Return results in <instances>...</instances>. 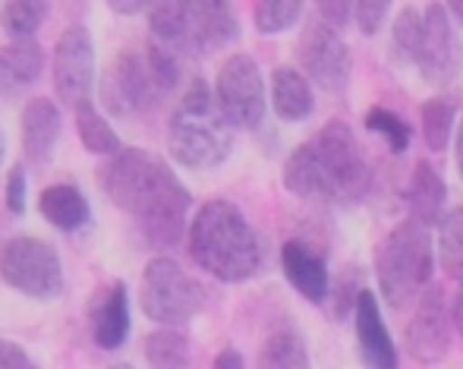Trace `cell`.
Returning a JSON list of instances; mask_svg holds the SVG:
<instances>
[{
	"mask_svg": "<svg viewBox=\"0 0 463 369\" xmlns=\"http://www.w3.org/2000/svg\"><path fill=\"white\" fill-rule=\"evenodd\" d=\"M98 184L120 212L139 222V231L152 246L171 250L184 241L189 218V190L174 167L142 148H120L101 167Z\"/></svg>",
	"mask_w": 463,
	"mask_h": 369,
	"instance_id": "6da1fadb",
	"label": "cell"
},
{
	"mask_svg": "<svg viewBox=\"0 0 463 369\" xmlns=\"http://www.w3.org/2000/svg\"><path fill=\"white\" fill-rule=\"evenodd\" d=\"M284 186L299 199L354 203L369 190V161L344 120H331L284 161Z\"/></svg>",
	"mask_w": 463,
	"mask_h": 369,
	"instance_id": "7a4b0ae2",
	"label": "cell"
},
{
	"mask_svg": "<svg viewBox=\"0 0 463 369\" xmlns=\"http://www.w3.org/2000/svg\"><path fill=\"white\" fill-rule=\"evenodd\" d=\"M189 256L224 284H243L262 269V241L246 215L227 199L205 203L186 231Z\"/></svg>",
	"mask_w": 463,
	"mask_h": 369,
	"instance_id": "3957f363",
	"label": "cell"
},
{
	"mask_svg": "<svg viewBox=\"0 0 463 369\" xmlns=\"http://www.w3.org/2000/svg\"><path fill=\"white\" fill-rule=\"evenodd\" d=\"M167 148L174 161L193 171H208L227 161L233 148V127L214 108V95L202 76L186 86L180 108L167 123Z\"/></svg>",
	"mask_w": 463,
	"mask_h": 369,
	"instance_id": "277c9868",
	"label": "cell"
},
{
	"mask_svg": "<svg viewBox=\"0 0 463 369\" xmlns=\"http://www.w3.org/2000/svg\"><path fill=\"white\" fill-rule=\"evenodd\" d=\"M432 237H429V228L416 222H403L378 246V288L394 309L407 307L413 297H420V290L432 281Z\"/></svg>",
	"mask_w": 463,
	"mask_h": 369,
	"instance_id": "5b68a950",
	"label": "cell"
},
{
	"mask_svg": "<svg viewBox=\"0 0 463 369\" xmlns=\"http://www.w3.org/2000/svg\"><path fill=\"white\" fill-rule=\"evenodd\" d=\"M139 307L165 328L186 326L205 309V288L167 256H155L139 281Z\"/></svg>",
	"mask_w": 463,
	"mask_h": 369,
	"instance_id": "8992f818",
	"label": "cell"
},
{
	"mask_svg": "<svg viewBox=\"0 0 463 369\" xmlns=\"http://www.w3.org/2000/svg\"><path fill=\"white\" fill-rule=\"evenodd\" d=\"M0 278L32 300H57L67 288L61 252L38 237H13L0 246Z\"/></svg>",
	"mask_w": 463,
	"mask_h": 369,
	"instance_id": "52a82bcc",
	"label": "cell"
},
{
	"mask_svg": "<svg viewBox=\"0 0 463 369\" xmlns=\"http://www.w3.org/2000/svg\"><path fill=\"white\" fill-rule=\"evenodd\" d=\"M212 95L214 108L233 129H256L265 120V82L250 54H233L221 63Z\"/></svg>",
	"mask_w": 463,
	"mask_h": 369,
	"instance_id": "ba28073f",
	"label": "cell"
},
{
	"mask_svg": "<svg viewBox=\"0 0 463 369\" xmlns=\"http://www.w3.org/2000/svg\"><path fill=\"white\" fill-rule=\"evenodd\" d=\"M104 105L117 118H142V114L155 111L158 101L165 99L161 89L155 86L152 73H148L146 54L139 48H123L117 61L110 63L108 76H104Z\"/></svg>",
	"mask_w": 463,
	"mask_h": 369,
	"instance_id": "9c48e42d",
	"label": "cell"
},
{
	"mask_svg": "<svg viewBox=\"0 0 463 369\" xmlns=\"http://www.w3.org/2000/svg\"><path fill=\"white\" fill-rule=\"evenodd\" d=\"M299 67L303 76L309 80V86L316 82L318 89L331 95H341L347 89L350 80V48L344 44V38L337 35L335 25L312 19L299 35Z\"/></svg>",
	"mask_w": 463,
	"mask_h": 369,
	"instance_id": "30bf717a",
	"label": "cell"
},
{
	"mask_svg": "<svg viewBox=\"0 0 463 369\" xmlns=\"http://www.w3.org/2000/svg\"><path fill=\"white\" fill-rule=\"evenodd\" d=\"M413 63L420 67L422 80L435 89H448L458 80L463 48L458 29H454L451 16L441 4H429V10L422 13V42Z\"/></svg>",
	"mask_w": 463,
	"mask_h": 369,
	"instance_id": "8fae6325",
	"label": "cell"
},
{
	"mask_svg": "<svg viewBox=\"0 0 463 369\" xmlns=\"http://www.w3.org/2000/svg\"><path fill=\"white\" fill-rule=\"evenodd\" d=\"M95 86V42L86 25L63 29L54 48V92L63 105H80L92 99Z\"/></svg>",
	"mask_w": 463,
	"mask_h": 369,
	"instance_id": "7c38bea8",
	"label": "cell"
},
{
	"mask_svg": "<svg viewBox=\"0 0 463 369\" xmlns=\"http://www.w3.org/2000/svg\"><path fill=\"white\" fill-rule=\"evenodd\" d=\"M240 38V23L231 0H193L186 13L180 54L205 57Z\"/></svg>",
	"mask_w": 463,
	"mask_h": 369,
	"instance_id": "4fadbf2b",
	"label": "cell"
},
{
	"mask_svg": "<svg viewBox=\"0 0 463 369\" xmlns=\"http://www.w3.org/2000/svg\"><path fill=\"white\" fill-rule=\"evenodd\" d=\"M448 347H451V316L445 307V294L439 288H429L407 326V351L416 364L432 366L445 360Z\"/></svg>",
	"mask_w": 463,
	"mask_h": 369,
	"instance_id": "5bb4252c",
	"label": "cell"
},
{
	"mask_svg": "<svg viewBox=\"0 0 463 369\" xmlns=\"http://www.w3.org/2000/svg\"><path fill=\"white\" fill-rule=\"evenodd\" d=\"M356 341H360V360L366 369H397V347L382 319V307L372 290H360L354 303Z\"/></svg>",
	"mask_w": 463,
	"mask_h": 369,
	"instance_id": "9a60e30c",
	"label": "cell"
},
{
	"mask_svg": "<svg viewBox=\"0 0 463 369\" xmlns=\"http://www.w3.org/2000/svg\"><path fill=\"white\" fill-rule=\"evenodd\" d=\"M61 111L51 99H29V105L23 108V120H19L23 152L35 167H44L51 161L61 139Z\"/></svg>",
	"mask_w": 463,
	"mask_h": 369,
	"instance_id": "2e32d148",
	"label": "cell"
},
{
	"mask_svg": "<svg viewBox=\"0 0 463 369\" xmlns=\"http://www.w3.org/2000/svg\"><path fill=\"white\" fill-rule=\"evenodd\" d=\"M44 70V48L35 38H13L0 48V101L16 99L35 86Z\"/></svg>",
	"mask_w": 463,
	"mask_h": 369,
	"instance_id": "e0dca14e",
	"label": "cell"
},
{
	"mask_svg": "<svg viewBox=\"0 0 463 369\" xmlns=\"http://www.w3.org/2000/svg\"><path fill=\"white\" fill-rule=\"evenodd\" d=\"M92 338L101 351H117L129 338V290L114 281L92 303Z\"/></svg>",
	"mask_w": 463,
	"mask_h": 369,
	"instance_id": "ac0fdd59",
	"label": "cell"
},
{
	"mask_svg": "<svg viewBox=\"0 0 463 369\" xmlns=\"http://www.w3.org/2000/svg\"><path fill=\"white\" fill-rule=\"evenodd\" d=\"M280 269H284L287 281L303 294L306 300L322 303L328 297V265L316 250H309L303 241H287L280 250Z\"/></svg>",
	"mask_w": 463,
	"mask_h": 369,
	"instance_id": "d6986e66",
	"label": "cell"
},
{
	"mask_svg": "<svg viewBox=\"0 0 463 369\" xmlns=\"http://www.w3.org/2000/svg\"><path fill=\"white\" fill-rule=\"evenodd\" d=\"M445 199H448V186L441 180V174L435 171L432 161H420L413 167V177L407 186V205H410V222L429 224L441 222V212H445Z\"/></svg>",
	"mask_w": 463,
	"mask_h": 369,
	"instance_id": "ffe728a7",
	"label": "cell"
},
{
	"mask_svg": "<svg viewBox=\"0 0 463 369\" xmlns=\"http://www.w3.org/2000/svg\"><path fill=\"white\" fill-rule=\"evenodd\" d=\"M38 212L48 224L57 231H80L92 218V205H89L86 193L73 184H54L38 196Z\"/></svg>",
	"mask_w": 463,
	"mask_h": 369,
	"instance_id": "44dd1931",
	"label": "cell"
},
{
	"mask_svg": "<svg viewBox=\"0 0 463 369\" xmlns=\"http://www.w3.org/2000/svg\"><path fill=\"white\" fill-rule=\"evenodd\" d=\"M271 108L284 123H303L316 108L309 80L293 67H278L271 73Z\"/></svg>",
	"mask_w": 463,
	"mask_h": 369,
	"instance_id": "7402d4cb",
	"label": "cell"
},
{
	"mask_svg": "<svg viewBox=\"0 0 463 369\" xmlns=\"http://www.w3.org/2000/svg\"><path fill=\"white\" fill-rule=\"evenodd\" d=\"M458 111H460V99L451 92L422 101V108H420L422 139H426V146L432 148V152H441V148L448 146L454 120H458Z\"/></svg>",
	"mask_w": 463,
	"mask_h": 369,
	"instance_id": "603a6c76",
	"label": "cell"
},
{
	"mask_svg": "<svg viewBox=\"0 0 463 369\" xmlns=\"http://www.w3.org/2000/svg\"><path fill=\"white\" fill-rule=\"evenodd\" d=\"M73 111H76V129H80V139H82V146H86L89 152H92V155L120 152V148H123L120 136H117V129L108 123V118H101V111L95 108L92 99L80 101Z\"/></svg>",
	"mask_w": 463,
	"mask_h": 369,
	"instance_id": "cb8c5ba5",
	"label": "cell"
},
{
	"mask_svg": "<svg viewBox=\"0 0 463 369\" xmlns=\"http://www.w3.org/2000/svg\"><path fill=\"white\" fill-rule=\"evenodd\" d=\"M256 369H309V351L297 332L280 328L259 347Z\"/></svg>",
	"mask_w": 463,
	"mask_h": 369,
	"instance_id": "d4e9b609",
	"label": "cell"
},
{
	"mask_svg": "<svg viewBox=\"0 0 463 369\" xmlns=\"http://www.w3.org/2000/svg\"><path fill=\"white\" fill-rule=\"evenodd\" d=\"M189 4H193V0H146L148 29H152L155 42L171 44L174 51H180Z\"/></svg>",
	"mask_w": 463,
	"mask_h": 369,
	"instance_id": "484cf974",
	"label": "cell"
},
{
	"mask_svg": "<svg viewBox=\"0 0 463 369\" xmlns=\"http://www.w3.org/2000/svg\"><path fill=\"white\" fill-rule=\"evenodd\" d=\"M152 369H186L189 366V338L177 328H158L142 345Z\"/></svg>",
	"mask_w": 463,
	"mask_h": 369,
	"instance_id": "4316f807",
	"label": "cell"
},
{
	"mask_svg": "<svg viewBox=\"0 0 463 369\" xmlns=\"http://www.w3.org/2000/svg\"><path fill=\"white\" fill-rule=\"evenodd\" d=\"M51 0H4L0 6V25L10 38H35L48 16Z\"/></svg>",
	"mask_w": 463,
	"mask_h": 369,
	"instance_id": "83f0119b",
	"label": "cell"
},
{
	"mask_svg": "<svg viewBox=\"0 0 463 369\" xmlns=\"http://www.w3.org/2000/svg\"><path fill=\"white\" fill-rule=\"evenodd\" d=\"M142 54H146L148 73H152L155 86L161 89V95H171L180 82V51H174L171 44H161L152 38Z\"/></svg>",
	"mask_w": 463,
	"mask_h": 369,
	"instance_id": "f1b7e54d",
	"label": "cell"
},
{
	"mask_svg": "<svg viewBox=\"0 0 463 369\" xmlns=\"http://www.w3.org/2000/svg\"><path fill=\"white\" fill-rule=\"evenodd\" d=\"M439 250H441V265H445L448 275L463 281V205H458L441 222Z\"/></svg>",
	"mask_w": 463,
	"mask_h": 369,
	"instance_id": "f546056e",
	"label": "cell"
},
{
	"mask_svg": "<svg viewBox=\"0 0 463 369\" xmlns=\"http://www.w3.org/2000/svg\"><path fill=\"white\" fill-rule=\"evenodd\" d=\"M303 16V0H256V29L278 35Z\"/></svg>",
	"mask_w": 463,
	"mask_h": 369,
	"instance_id": "4dcf8cb0",
	"label": "cell"
},
{
	"mask_svg": "<svg viewBox=\"0 0 463 369\" xmlns=\"http://www.w3.org/2000/svg\"><path fill=\"white\" fill-rule=\"evenodd\" d=\"M366 129L382 136V139L388 142L391 152H397V155L407 152L410 142H413V129L397 118L394 111H388V108H369V111H366Z\"/></svg>",
	"mask_w": 463,
	"mask_h": 369,
	"instance_id": "1f68e13d",
	"label": "cell"
},
{
	"mask_svg": "<svg viewBox=\"0 0 463 369\" xmlns=\"http://www.w3.org/2000/svg\"><path fill=\"white\" fill-rule=\"evenodd\" d=\"M422 42V13H416L413 6L401 13L394 19V32H391V51H394L401 61H416V51Z\"/></svg>",
	"mask_w": 463,
	"mask_h": 369,
	"instance_id": "d6a6232c",
	"label": "cell"
},
{
	"mask_svg": "<svg viewBox=\"0 0 463 369\" xmlns=\"http://www.w3.org/2000/svg\"><path fill=\"white\" fill-rule=\"evenodd\" d=\"M391 10V0H354V16H356V25H360L363 35H375L382 29L384 16Z\"/></svg>",
	"mask_w": 463,
	"mask_h": 369,
	"instance_id": "836d02e7",
	"label": "cell"
},
{
	"mask_svg": "<svg viewBox=\"0 0 463 369\" xmlns=\"http://www.w3.org/2000/svg\"><path fill=\"white\" fill-rule=\"evenodd\" d=\"M25 199H29V177H25V167L16 165L10 171V177H6V209L13 215H23Z\"/></svg>",
	"mask_w": 463,
	"mask_h": 369,
	"instance_id": "e575fe53",
	"label": "cell"
},
{
	"mask_svg": "<svg viewBox=\"0 0 463 369\" xmlns=\"http://www.w3.org/2000/svg\"><path fill=\"white\" fill-rule=\"evenodd\" d=\"M318 13H322V23L328 25H347L354 16V0H316Z\"/></svg>",
	"mask_w": 463,
	"mask_h": 369,
	"instance_id": "d590c367",
	"label": "cell"
},
{
	"mask_svg": "<svg viewBox=\"0 0 463 369\" xmlns=\"http://www.w3.org/2000/svg\"><path fill=\"white\" fill-rule=\"evenodd\" d=\"M0 369H35V364L16 341H0Z\"/></svg>",
	"mask_w": 463,
	"mask_h": 369,
	"instance_id": "8d00e7d4",
	"label": "cell"
},
{
	"mask_svg": "<svg viewBox=\"0 0 463 369\" xmlns=\"http://www.w3.org/2000/svg\"><path fill=\"white\" fill-rule=\"evenodd\" d=\"M212 369H246V360L237 347H224V351L214 357V366Z\"/></svg>",
	"mask_w": 463,
	"mask_h": 369,
	"instance_id": "74e56055",
	"label": "cell"
},
{
	"mask_svg": "<svg viewBox=\"0 0 463 369\" xmlns=\"http://www.w3.org/2000/svg\"><path fill=\"white\" fill-rule=\"evenodd\" d=\"M108 6L120 16H133V13L146 10V0H108Z\"/></svg>",
	"mask_w": 463,
	"mask_h": 369,
	"instance_id": "f35d334b",
	"label": "cell"
},
{
	"mask_svg": "<svg viewBox=\"0 0 463 369\" xmlns=\"http://www.w3.org/2000/svg\"><path fill=\"white\" fill-rule=\"evenodd\" d=\"M451 322H454V328H458V332H460V338H463V284H460L458 297H454V307H451Z\"/></svg>",
	"mask_w": 463,
	"mask_h": 369,
	"instance_id": "ab89813d",
	"label": "cell"
},
{
	"mask_svg": "<svg viewBox=\"0 0 463 369\" xmlns=\"http://www.w3.org/2000/svg\"><path fill=\"white\" fill-rule=\"evenodd\" d=\"M454 158H458V171H460V180H463V120L458 127V136H454Z\"/></svg>",
	"mask_w": 463,
	"mask_h": 369,
	"instance_id": "60d3db41",
	"label": "cell"
},
{
	"mask_svg": "<svg viewBox=\"0 0 463 369\" xmlns=\"http://www.w3.org/2000/svg\"><path fill=\"white\" fill-rule=\"evenodd\" d=\"M448 16H454L463 25V0H448Z\"/></svg>",
	"mask_w": 463,
	"mask_h": 369,
	"instance_id": "b9f144b4",
	"label": "cell"
},
{
	"mask_svg": "<svg viewBox=\"0 0 463 369\" xmlns=\"http://www.w3.org/2000/svg\"><path fill=\"white\" fill-rule=\"evenodd\" d=\"M4 155H6V139H4V129H0V165H4Z\"/></svg>",
	"mask_w": 463,
	"mask_h": 369,
	"instance_id": "7bdbcfd3",
	"label": "cell"
},
{
	"mask_svg": "<svg viewBox=\"0 0 463 369\" xmlns=\"http://www.w3.org/2000/svg\"><path fill=\"white\" fill-rule=\"evenodd\" d=\"M108 369H133L129 364H114V366H108Z\"/></svg>",
	"mask_w": 463,
	"mask_h": 369,
	"instance_id": "ee69618b",
	"label": "cell"
}]
</instances>
